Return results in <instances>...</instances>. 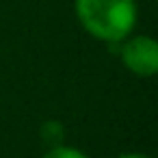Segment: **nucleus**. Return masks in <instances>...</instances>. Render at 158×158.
I'll list each match as a JSON object with an SVG mask.
<instances>
[{
	"mask_svg": "<svg viewBox=\"0 0 158 158\" xmlns=\"http://www.w3.org/2000/svg\"><path fill=\"white\" fill-rule=\"evenodd\" d=\"M80 28L95 41L117 46L130 37L139 22L136 0H74Z\"/></svg>",
	"mask_w": 158,
	"mask_h": 158,
	"instance_id": "obj_1",
	"label": "nucleus"
},
{
	"mask_svg": "<svg viewBox=\"0 0 158 158\" xmlns=\"http://www.w3.org/2000/svg\"><path fill=\"white\" fill-rule=\"evenodd\" d=\"M121 65L136 78H152L158 72V41L152 35H130L117 44Z\"/></svg>",
	"mask_w": 158,
	"mask_h": 158,
	"instance_id": "obj_2",
	"label": "nucleus"
},
{
	"mask_svg": "<svg viewBox=\"0 0 158 158\" xmlns=\"http://www.w3.org/2000/svg\"><path fill=\"white\" fill-rule=\"evenodd\" d=\"M39 139L48 147H56L65 143V126L59 119H46L39 128Z\"/></svg>",
	"mask_w": 158,
	"mask_h": 158,
	"instance_id": "obj_3",
	"label": "nucleus"
},
{
	"mask_svg": "<svg viewBox=\"0 0 158 158\" xmlns=\"http://www.w3.org/2000/svg\"><path fill=\"white\" fill-rule=\"evenodd\" d=\"M44 158H91V156L87 152L74 147V145L63 143V145H56V147H48Z\"/></svg>",
	"mask_w": 158,
	"mask_h": 158,
	"instance_id": "obj_4",
	"label": "nucleus"
},
{
	"mask_svg": "<svg viewBox=\"0 0 158 158\" xmlns=\"http://www.w3.org/2000/svg\"><path fill=\"white\" fill-rule=\"evenodd\" d=\"M117 158H152V156L141 154V152H126V154H119Z\"/></svg>",
	"mask_w": 158,
	"mask_h": 158,
	"instance_id": "obj_5",
	"label": "nucleus"
}]
</instances>
